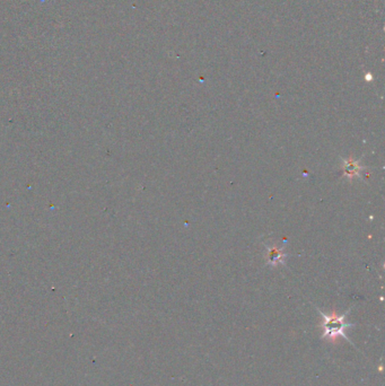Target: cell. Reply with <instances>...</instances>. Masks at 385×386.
<instances>
[{
    "mask_svg": "<svg viewBox=\"0 0 385 386\" xmlns=\"http://www.w3.org/2000/svg\"><path fill=\"white\" fill-rule=\"evenodd\" d=\"M320 314L322 316L323 319V332L322 337L323 339H328L330 341H336L337 339L339 337H344L349 340V337L345 335V330L348 329L349 326H351V324H348L346 322V314H337L336 312H332L331 314H325V313L319 311Z\"/></svg>",
    "mask_w": 385,
    "mask_h": 386,
    "instance_id": "cell-1",
    "label": "cell"
},
{
    "mask_svg": "<svg viewBox=\"0 0 385 386\" xmlns=\"http://www.w3.org/2000/svg\"><path fill=\"white\" fill-rule=\"evenodd\" d=\"M365 169L364 166L360 164V160H356L353 157L345 158L342 160V169H344V176L349 179V180H354L356 178H360V172Z\"/></svg>",
    "mask_w": 385,
    "mask_h": 386,
    "instance_id": "cell-2",
    "label": "cell"
},
{
    "mask_svg": "<svg viewBox=\"0 0 385 386\" xmlns=\"http://www.w3.org/2000/svg\"><path fill=\"white\" fill-rule=\"evenodd\" d=\"M287 255L285 253L284 247L277 246H267V264L270 266H276L278 264L284 266L286 264Z\"/></svg>",
    "mask_w": 385,
    "mask_h": 386,
    "instance_id": "cell-3",
    "label": "cell"
}]
</instances>
